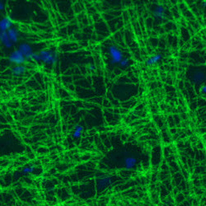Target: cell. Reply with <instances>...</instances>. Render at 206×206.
Wrapping results in <instances>:
<instances>
[{"instance_id": "cell-2", "label": "cell", "mask_w": 206, "mask_h": 206, "mask_svg": "<svg viewBox=\"0 0 206 206\" xmlns=\"http://www.w3.org/2000/svg\"><path fill=\"white\" fill-rule=\"evenodd\" d=\"M109 54L111 56V63L112 64H120L121 60L124 59V55L122 51L118 49L117 47L114 45H111L108 48Z\"/></svg>"}, {"instance_id": "cell-11", "label": "cell", "mask_w": 206, "mask_h": 206, "mask_svg": "<svg viewBox=\"0 0 206 206\" xmlns=\"http://www.w3.org/2000/svg\"><path fill=\"white\" fill-rule=\"evenodd\" d=\"M165 9L164 8L162 5L157 6L154 8L153 11V14H154L155 17L158 18V19H163L165 17Z\"/></svg>"}, {"instance_id": "cell-7", "label": "cell", "mask_w": 206, "mask_h": 206, "mask_svg": "<svg viewBox=\"0 0 206 206\" xmlns=\"http://www.w3.org/2000/svg\"><path fill=\"white\" fill-rule=\"evenodd\" d=\"M12 25V18L10 17L7 16L5 17H3L0 21V31H1V32L8 31L11 28Z\"/></svg>"}, {"instance_id": "cell-10", "label": "cell", "mask_w": 206, "mask_h": 206, "mask_svg": "<svg viewBox=\"0 0 206 206\" xmlns=\"http://www.w3.org/2000/svg\"><path fill=\"white\" fill-rule=\"evenodd\" d=\"M111 183H112V179H111V177L106 176H102V177H101V178L98 180L97 185L99 188H103V187H106V186H108V185H111Z\"/></svg>"}, {"instance_id": "cell-17", "label": "cell", "mask_w": 206, "mask_h": 206, "mask_svg": "<svg viewBox=\"0 0 206 206\" xmlns=\"http://www.w3.org/2000/svg\"><path fill=\"white\" fill-rule=\"evenodd\" d=\"M32 60L41 61V58H40V55H39V53H34V55L32 56Z\"/></svg>"}, {"instance_id": "cell-20", "label": "cell", "mask_w": 206, "mask_h": 206, "mask_svg": "<svg viewBox=\"0 0 206 206\" xmlns=\"http://www.w3.org/2000/svg\"><path fill=\"white\" fill-rule=\"evenodd\" d=\"M89 67H90V69H91V70H93V69H94V68H95V66H94V65H93V64H91Z\"/></svg>"}, {"instance_id": "cell-13", "label": "cell", "mask_w": 206, "mask_h": 206, "mask_svg": "<svg viewBox=\"0 0 206 206\" xmlns=\"http://www.w3.org/2000/svg\"><path fill=\"white\" fill-rule=\"evenodd\" d=\"M161 59H162V55H153V57L149 58V59H147L146 65H149V66L153 65L155 64H157L158 61H160Z\"/></svg>"}, {"instance_id": "cell-1", "label": "cell", "mask_w": 206, "mask_h": 206, "mask_svg": "<svg viewBox=\"0 0 206 206\" xmlns=\"http://www.w3.org/2000/svg\"><path fill=\"white\" fill-rule=\"evenodd\" d=\"M39 55L41 58V61L47 64H56L58 59L57 53L55 50H41L39 52Z\"/></svg>"}, {"instance_id": "cell-9", "label": "cell", "mask_w": 206, "mask_h": 206, "mask_svg": "<svg viewBox=\"0 0 206 206\" xmlns=\"http://www.w3.org/2000/svg\"><path fill=\"white\" fill-rule=\"evenodd\" d=\"M7 32H8V37H9L12 43H17V40H18V36H19V32L17 31V29L15 27H11Z\"/></svg>"}, {"instance_id": "cell-19", "label": "cell", "mask_w": 206, "mask_h": 206, "mask_svg": "<svg viewBox=\"0 0 206 206\" xmlns=\"http://www.w3.org/2000/svg\"><path fill=\"white\" fill-rule=\"evenodd\" d=\"M4 9V3L3 1L0 2V10H3Z\"/></svg>"}, {"instance_id": "cell-4", "label": "cell", "mask_w": 206, "mask_h": 206, "mask_svg": "<svg viewBox=\"0 0 206 206\" xmlns=\"http://www.w3.org/2000/svg\"><path fill=\"white\" fill-rule=\"evenodd\" d=\"M18 50L22 53V55L25 56L26 59H27V60H32V56H33L34 53L32 51L31 47L28 44L21 43L18 46Z\"/></svg>"}, {"instance_id": "cell-5", "label": "cell", "mask_w": 206, "mask_h": 206, "mask_svg": "<svg viewBox=\"0 0 206 206\" xmlns=\"http://www.w3.org/2000/svg\"><path fill=\"white\" fill-rule=\"evenodd\" d=\"M192 80L195 83H202L206 80V73L202 69H198L193 73Z\"/></svg>"}, {"instance_id": "cell-8", "label": "cell", "mask_w": 206, "mask_h": 206, "mask_svg": "<svg viewBox=\"0 0 206 206\" xmlns=\"http://www.w3.org/2000/svg\"><path fill=\"white\" fill-rule=\"evenodd\" d=\"M0 40H1L2 44H3L7 49H9V48L12 46V44H13V43H12V42L11 41L10 39H9L7 31H5V32H1V34H0Z\"/></svg>"}, {"instance_id": "cell-3", "label": "cell", "mask_w": 206, "mask_h": 206, "mask_svg": "<svg viewBox=\"0 0 206 206\" xmlns=\"http://www.w3.org/2000/svg\"><path fill=\"white\" fill-rule=\"evenodd\" d=\"M8 59H9L10 63L15 64L17 65H22V64H24L26 61V58L19 50H17L12 52L9 55Z\"/></svg>"}, {"instance_id": "cell-16", "label": "cell", "mask_w": 206, "mask_h": 206, "mask_svg": "<svg viewBox=\"0 0 206 206\" xmlns=\"http://www.w3.org/2000/svg\"><path fill=\"white\" fill-rule=\"evenodd\" d=\"M33 171H34V167H28L24 168L23 171H22V172H23L24 174H27V173H31Z\"/></svg>"}, {"instance_id": "cell-6", "label": "cell", "mask_w": 206, "mask_h": 206, "mask_svg": "<svg viewBox=\"0 0 206 206\" xmlns=\"http://www.w3.org/2000/svg\"><path fill=\"white\" fill-rule=\"evenodd\" d=\"M137 164V158L132 156V155H128L124 158V167L126 170H131Z\"/></svg>"}, {"instance_id": "cell-18", "label": "cell", "mask_w": 206, "mask_h": 206, "mask_svg": "<svg viewBox=\"0 0 206 206\" xmlns=\"http://www.w3.org/2000/svg\"><path fill=\"white\" fill-rule=\"evenodd\" d=\"M200 92L202 93H203V94H206V84H205V85H203V86L201 87Z\"/></svg>"}, {"instance_id": "cell-12", "label": "cell", "mask_w": 206, "mask_h": 206, "mask_svg": "<svg viewBox=\"0 0 206 206\" xmlns=\"http://www.w3.org/2000/svg\"><path fill=\"white\" fill-rule=\"evenodd\" d=\"M26 72V67L24 65H16L15 67L12 69V74L14 76L21 75Z\"/></svg>"}, {"instance_id": "cell-21", "label": "cell", "mask_w": 206, "mask_h": 206, "mask_svg": "<svg viewBox=\"0 0 206 206\" xmlns=\"http://www.w3.org/2000/svg\"><path fill=\"white\" fill-rule=\"evenodd\" d=\"M203 7H206V1H205V2L203 3Z\"/></svg>"}, {"instance_id": "cell-14", "label": "cell", "mask_w": 206, "mask_h": 206, "mask_svg": "<svg viewBox=\"0 0 206 206\" xmlns=\"http://www.w3.org/2000/svg\"><path fill=\"white\" fill-rule=\"evenodd\" d=\"M82 129H83V127L82 125H76L75 128H74V132H73V138L74 139H77L81 136V133H82Z\"/></svg>"}, {"instance_id": "cell-15", "label": "cell", "mask_w": 206, "mask_h": 206, "mask_svg": "<svg viewBox=\"0 0 206 206\" xmlns=\"http://www.w3.org/2000/svg\"><path fill=\"white\" fill-rule=\"evenodd\" d=\"M119 64H120V67L126 68L127 66H129V59H127V58H124L123 59L121 60V62H120Z\"/></svg>"}]
</instances>
